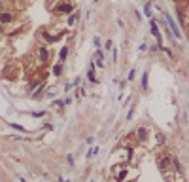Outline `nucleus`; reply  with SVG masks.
Here are the masks:
<instances>
[{"mask_svg":"<svg viewBox=\"0 0 189 182\" xmlns=\"http://www.w3.org/2000/svg\"><path fill=\"white\" fill-rule=\"evenodd\" d=\"M163 17H164V21L168 23V27H170V30H172V34H174V38H176V40H182V30L178 29V25L174 23V19H172L168 13H163Z\"/></svg>","mask_w":189,"mask_h":182,"instance_id":"f257e3e1","label":"nucleus"},{"mask_svg":"<svg viewBox=\"0 0 189 182\" xmlns=\"http://www.w3.org/2000/svg\"><path fill=\"white\" fill-rule=\"evenodd\" d=\"M150 30H151V34L155 36L157 44L161 46V32H159V27H157V21H155V19H150Z\"/></svg>","mask_w":189,"mask_h":182,"instance_id":"f03ea898","label":"nucleus"},{"mask_svg":"<svg viewBox=\"0 0 189 182\" xmlns=\"http://www.w3.org/2000/svg\"><path fill=\"white\" fill-rule=\"evenodd\" d=\"M170 163H172V159H170L168 156H163V157H159V161H157V165H159V169H161V171L168 169V167H170Z\"/></svg>","mask_w":189,"mask_h":182,"instance_id":"7ed1b4c3","label":"nucleus"},{"mask_svg":"<svg viewBox=\"0 0 189 182\" xmlns=\"http://www.w3.org/2000/svg\"><path fill=\"white\" fill-rule=\"evenodd\" d=\"M13 13H10V11H4V13H0V25H8V23L13 21Z\"/></svg>","mask_w":189,"mask_h":182,"instance_id":"20e7f679","label":"nucleus"},{"mask_svg":"<svg viewBox=\"0 0 189 182\" xmlns=\"http://www.w3.org/2000/svg\"><path fill=\"white\" fill-rule=\"evenodd\" d=\"M87 80H89V82H96V76H95V63L93 61H91L89 63V70H87Z\"/></svg>","mask_w":189,"mask_h":182,"instance_id":"39448f33","label":"nucleus"},{"mask_svg":"<svg viewBox=\"0 0 189 182\" xmlns=\"http://www.w3.org/2000/svg\"><path fill=\"white\" fill-rule=\"evenodd\" d=\"M136 137H138L140 140H146V139H148V129H146V127H138V131H136Z\"/></svg>","mask_w":189,"mask_h":182,"instance_id":"423d86ee","label":"nucleus"},{"mask_svg":"<svg viewBox=\"0 0 189 182\" xmlns=\"http://www.w3.org/2000/svg\"><path fill=\"white\" fill-rule=\"evenodd\" d=\"M176 15H178V21H180V25H183V23H185V13H183L182 11V8H176Z\"/></svg>","mask_w":189,"mask_h":182,"instance_id":"0eeeda50","label":"nucleus"},{"mask_svg":"<svg viewBox=\"0 0 189 182\" xmlns=\"http://www.w3.org/2000/svg\"><path fill=\"white\" fill-rule=\"evenodd\" d=\"M47 59H49V51H47L46 47H40V61H42V63H46Z\"/></svg>","mask_w":189,"mask_h":182,"instance_id":"6e6552de","label":"nucleus"},{"mask_svg":"<svg viewBox=\"0 0 189 182\" xmlns=\"http://www.w3.org/2000/svg\"><path fill=\"white\" fill-rule=\"evenodd\" d=\"M79 21V11H76V13H72L70 17H68V25H74V23Z\"/></svg>","mask_w":189,"mask_h":182,"instance_id":"1a4fd4ad","label":"nucleus"},{"mask_svg":"<svg viewBox=\"0 0 189 182\" xmlns=\"http://www.w3.org/2000/svg\"><path fill=\"white\" fill-rule=\"evenodd\" d=\"M59 11H63V13H72V6L70 4H61V6H59Z\"/></svg>","mask_w":189,"mask_h":182,"instance_id":"9d476101","label":"nucleus"},{"mask_svg":"<svg viewBox=\"0 0 189 182\" xmlns=\"http://www.w3.org/2000/svg\"><path fill=\"white\" fill-rule=\"evenodd\" d=\"M144 15L151 19V2H146V6H144Z\"/></svg>","mask_w":189,"mask_h":182,"instance_id":"9b49d317","label":"nucleus"},{"mask_svg":"<svg viewBox=\"0 0 189 182\" xmlns=\"http://www.w3.org/2000/svg\"><path fill=\"white\" fill-rule=\"evenodd\" d=\"M66 55H68V47H66V46H64V47H63V50H61V53H59V61H61V63H63V61H64V59H66Z\"/></svg>","mask_w":189,"mask_h":182,"instance_id":"f8f14e48","label":"nucleus"},{"mask_svg":"<svg viewBox=\"0 0 189 182\" xmlns=\"http://www.w3.org/2000/svg\"><path fill=\"white\" fill-rule=\"evenodd\" d=\"M61 72H63V64H61V63H59V64H55L53 74H55V76H61Z\"/></svg>","mask_w":189,"mask_h":182,"instance_id":"ddd939ff","label":"nucleus"},{"mask_svg":"<svg viewBox=\"0 0 189 182\" xmlns=\"http://www.w3.org/2000/svg\"><path fill=\"white\" fill-rule=\"evenodd\" d=\"M96 154H98V148H91V150L87 152V157H89V159H93Z\"/></svg>","mask_w":189,"mask_h":182,"instance_id":"4468645a","label":"nucleus"},{"mask_svg":"<svg viewBox=\"0 0 189 182\" xmlns=\"http://www.w3.org/2000/svg\"><path fill=\"white\" fill-rule=\"evenodd\" d=\"M172 167L176 169V173L182 171V165H180V161H178V159H172Z\"/></svg>","mask_w":189,"mask_h":182,"instance_id":"2eb2a0df","label":"nucleus"},{"mask_svg":"<svg viewBox=\"0 0 189 182\" xmlns=\"http://www.w3.org/2000/svg\"><path fill=\"white\" fill-rule=\"evenodd\" d=\"M148 76H150L148 72H144V74H142V87H144V89L148 87Z\"/></svg>","mask_w":189,"mask_h":182,"instance_id":"dca6fc26","label":"nucleus"},{"mask_svg":"<svg viewBox=\"0 0 189 182\" xmlns=\"http://www.w3.org/2000/svg\"><path fill=\"white\" fill-rule=\"evenodd\" d=\"M159 50H161V51H164L167 55H170V57H172V50H170V47H167V46H159Z\"/></svg>","mask_w":189,"mask_h":182,"instance_id":"f3484780","label":"nucleus"},{"mask_svg":"<svg viewBox=\"0 0 189 182\" xmlns=\"http://www.w3.org/2000/svg\"><path fill=\"white\" fill-rule=\"evenodd\" d=\"M10 125L13 129H17V131H23V133H25V127H23V125H17V123H13V121H10Z\"/></svg>","mask_w":189,"mask_h":182,"instance_id":"a211bd4d","label":"nucleus"},{"mask_svg":"<svg viewBox=\"0 0 189 182\" xmlns=\"http://www.w3.org/2000/svg\"><path fill=\"white\" fill-rule=\"evenodd\" d=\"M42 91H44V86H40V87H38V91H36V93H32V97H34V99H38V97L42 95Z\"/></svg>","mask_w":189,"mask_h":182,"instance_id":"6ab92c4d","label":"nucleus"},{"mask_svg":"<svg viewBox=\"0 0 189 182\" xmlns=\"http://www.w3.org/2000/svg\"><path fill=\"white\" fill-rule=\"evenodd\" d=\"M93 44H95V47H96V50H100V47H102V46H100V38H98V36H96V38L93 40Z\"/></svg>","mask_w":189,"mask_h":182,"instance_id":"aec40b11","label":"nucleus"},{"mask_svg":"<svg viewBox=\"0 0 189 182\" xmlns=\"http://www.w3.org/2000/svg\"><path fill=\"white\" fill-rule=\"evenodd\" d=\"M132 114H134V106H131V110L127 112V121H129V120H132Z\"/></svg>","mask_w":189,"mask_h":182,"instance_id":"412c9836","label":"nucleus"},{"mask_svg":"<svg viewBox=\"0 0 189 182\" xmlns=\"http://www.w3.org/2000/svg\"><path fill=\"white\" fill-rule=\"evenodd\" d=\"M66 101H53V106H64Z\"/></svg>","mask_w":189,"mask_h":182,"instance_id":"4be33fe9","label":"nucleus"},{"mask_svg":"<svg viewBox=\"0 0 189 182\" xmlns=\"http://www.w3.org/2000/svg\"><path fill=\"white\" fill-rule=\"evenodd\" d=\"M134 74H136V72H134V70H131V72H129V78H127V80H129V82H131V80H134Z\"/></svg>","mask_w":189,"mask_h":182,"instance_id":"5701e85b","label":"nucleus"},{"mask_svg":"<svg viewBox=\"0 0 189 182\" xmlns=\"http://www.w3.org/2000/svg\"><path fill=\"white\" fill-rule=\"evenodd\" d=\"M32 116H34V118H42V116H44V110H40V112H34Z\"/></svg>","mask_w":189,"mask_h":182,"instance_id":"b1692460","label":"nucleus"},{"mask_svg":"<svg viewBox=\"0 0 189 182\" xmlns=\"http://www.w3.org/2000/svg\"><path fill=\"white\" fill-rule=\"evenodd\" d=\"M104 47H106V50H112V40H106V46Z\"/></svg>","mask_w":189,"mask_h":182,"instance_id":"393cba45","label":"nucleus"},{"mask_svg":"<svg viewBox=\"0 0 189 182\" xmlns=\"http://www.w3.org/2000/svg\"><path fill=\"white\" fill-rule=\"evenodd\" d=\"M157 140H159V142H161V144H163V142H164V137H163V135H161V133H159V135H157Z\"/></svg>","mask_w":189,"mask_h":182,"instance_id":"a878e982","label":"nucleus"},{"mask_svg":"<svg viewBox=\"0 0 189 182\" xmlns=\"http://www.w3.org/2000/svg\"><path fill=\"white\" fill-rule=\"evenodd\" d=\"M174 2H178V0H174Z\"/></svg>","mask_w":189,"mask_h":182,"instance_id":"bb28decb","label":"nucleus"},{"mask_svg":"<svg viewBox=\"0 0 189 182\" xmlns=\"http://www.w3.org/2000/svg\"><path fill=\"white\" fill-rule=\"evenodd\" d=\"M0 2H2V0H0Z\"/></svg>","mask_w":189,"mask_h":182,"instance_id":"cd10ccee","label":"nucleus"}]
</instances>
